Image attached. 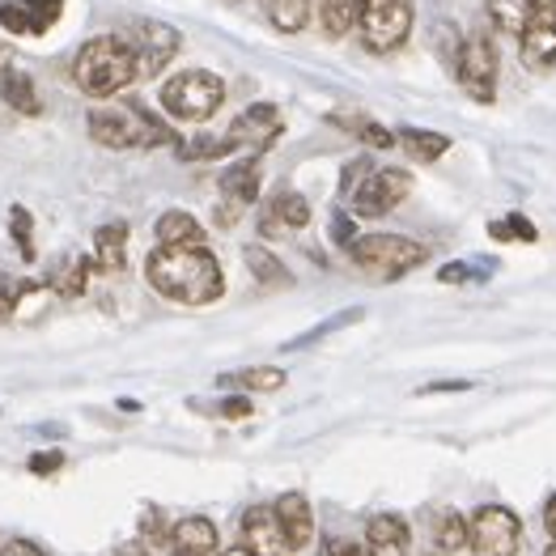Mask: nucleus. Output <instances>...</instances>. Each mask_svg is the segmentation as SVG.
Wrapping results in <instances>:
<instances>
[{
	"instance_id": "nucleus-1",
	"label": "nucleus",
	"mask_w": 556,
	"mask_h": 556,
	"mask_svg": "<svg viewBox=\"0 0 556 556\" xmlns=\"http://www.w3.org/2000/svg\"><path fill=\"white\" fill-rule=\"evenodd\" d=\"M144 280L179 306H208L226 293L222 260L208 251V242L204 247H153L144 260Z\"/></svg>"
},
{
	"instance_id": "nucleus-2",
	"label": "nucleus",
	"mask_w": 556,
	"mask_h": 556,
	"mask_svg": "<svg viewBox=\"0 0 556 556\" xmlns=\"http://www.w3.org/2000/svg\"><path fill=\"white\" fill-rule=\"evenodd\" d=\"M73 81L90 98H115L124 86L137 81V51L124 35H98L77 51Z\"/></svg>"
},
{
	"instance_id": "nucleus-3",
	"label": "nucleus",
	"mask_w": 556,
	"mask_h": 556,
	"mask_svg": "<svg viewBox=\"0 0 556 556\" xmlns=\"http://www.w3.org/2000/svg\"><path fill=\"white\" fill-rule=\"evenodd\" d=\"M86 124H90V137L98 144H106V149H157V144H175L170 128L157 124L137 102L93 106Z\"/></svg>"
},
{
	"instance_id": "nucleus-4",
	"label": "nucleus",
	"mask_w": 556,
	"mask_h": 556,
	"mask_svg": "<svg viewBox=\"0 0 556 556\" xmlns=\"http://www.w3.org/2000/svg\"><path fill=\"white\" fill-rule=\"evenodd\" d=\"M226 102V81L208 68H187L162 86V111L179 124H204Z\"/></svg>"
},
{
	"instance_id": "nucleus-5",
	"label": "nucleus",
	"mask_w": 556,
	"mask_h": 556,
	"mask_svg": "<svg viewBox=\"0 0 556 556\" xmlns=\"http://www.w3.org/2000/svg\"><path fill=\"white\" fill-rule=\"evenodd\" d=\"M357 35L374 55L400 51L413 35V0H362L357 4Z\"/></svg>"
},
{
	"instance_id": "nucleus-6",
	"label": "nucleus",
	"mask_w": 556,
	"mask_h": 556,
	"mask_svg": "<svg viewBox=\"0 0 556 556\" xmlns=\"http://www.w3.org/2000/svg\"><path fill=\"white\" fill-rule=\"evenodd\" d=\"M349 255L378 277H404V273H413L429 260V251L420 242L400 238V233H362V238L349 242Z\"/></svg>"
},
{
	"instance_id": "nucleus-7",
	"label": "nucleus",
	"mask_w": 556,
	"mask_h": 556,
	"mask_svg": "<svg viewBox=\"0 0 556 556\" xmlns=\"http://www.w3.org/2000/svg\"><path fill=\"white\" fill-rule=\"evenodd\" d=\"M497 43L489 30H476L459 43V60H455V73H459V86L467 98L476 102H493L497 98Z\"/></svg>"
},
{
	"instance_id": "nucleus-8",
	"label": "nucleus",
	"mask_w": 556,
	"mask_h": 556,
	"mask_svg": "<svg viewBox=\"0 0 556 556\" xmlns=\"http://www.w3.org/2000/svg\"><path fill=\"white\" fill-rule=\"evenodd\" d=\"M408 191H413V175L408 170L370 166L362 175V184H353V191H349V208H353V217H382L395 204H404Z\"/></svg>"
},
{
	"instance_id": "nucleus-9",
	"label": "nucleus",
	"mask_w": 556,
	"mask_h": 556,
	"mask_svg": "<svg viewBox=\"0 0 556 556\" xmlns=\"http://www.w3.org/2000/svg\"><path fill=\"white\" fill-rule=\"evenodd\" d=\"M467 522H471V548H476L480 556H514L518 553L522 527H518V514L514 510H506V506H480Z\"/></svg>"
},
{
	"instance_id": "nucleus-10",
	"label": "nucleus",
	"mask_w": 556,
	"mask_h": 556,
	"mask_svg": "<svg viewBox=\"0 0 556 556\" xmlns=\"http://www.w3.org/2000/svg\"><path fill=\"white\" fill-rule=\"evenodd\" d=\"M124 39L137 51V77H157L179 55V30L166 22H132Z\"/></svg>"
},
{
	"instance_id": "nucleus-11",
	"label": "nucleus",
	"mask_w": 556,
	"mask_h": 556,
	"mask_svg": "<svg viewBox=\"0 0 556 556\" xmlns=\"http://www.w3.org/2000/svg\"><path fill=\"white\" fill-rule=\"evenodd\" d=\"M518 55L531 73H544L556 64V0H540L531 22L518 35Z\"/></svg>"
},
{
	"instance_id": "nucleus-12",
	"label": "nucleus",
	"mask_w": 556,
	"mask_h": 556,
	"mask_svg": "<svg viewBox=\"0 0 556 556\" xmlns=\"http://www.w3.org/2000/svg\"><path fill=\"white\" fill-rule=\"evenodd\" d=\"M64 13V0H0V26L9 35H47Z\"/></svg>"
},
{
	"instance_id": "nucleus-13",
	"label": "nucleus",
	"mask_w": 556,
	"mask_h": 556,
	"mask_svg": "<svg viewBox=\"0 0 556 556\" xmlns=\"http://www.w3.org/2000/svg\"><path fill=\"white\" fill-rule=\"evenodd\" d=\"M242 548L255 556H285V535H280V522L273 506H251L242 514Z\"/></svg>"
},
{
	"instance_id": "nucleus-14",
	"label": "nucleus",
	"mask_w": 556,
	"mask_h": 556,
	"mask_svg": "<svg viewBox=\"0 0 556 556\" xmlns=\"http://www.w3.org/2000/svg\"><path fill=\"white\" fill-rule=\"evenodd\" d=\"M230 137L242 144V149H268L273 140L280 137V111L273 102H255V106H247L238 119H233Z\"/></svg>"
},
{
	"instance_id": "nucleus-15",
	"label": "nucleus",
	"mask_w": 556,
	"mask_h": 556,
	"mask_svg": "<svg viewBox=\"0 0 556 556\" xmlns=\"http://www.w3.org/2000/svg\"><path fill=\"white\" fill-rule=\"evenodd\" d=\"M302 226H311V204H306V195H298V191H277V195L260 208V230L268 233V238L302 230Z\"/></svg>"
},
{
	"instance_id": "nucleus-16",
	"label": "nucleus",
	"mask_w": 556,
	"mask_h": 556,
	"mask_svg": "<svg viewBox=\"0 0 556 556\" xmlns=\"http://www.w3.org/2000/svg\"><path fill=\"white\" fill-rule=\"evenodd\" d=\"M273 510H277L285 548H289V553H302V548L315 540V510H311V502H306L302 493H285Z\"/></svg>"
},
{
	"instance_id": "nucleus-17",
	"label": "nucleus",
	"mask_w": 556,
	"mask_h": 556,
	"mask_svg": "<svg viewBox=\"0 0 556 556\" xmlns=\"http://www.w3.org/2000/svg\"><path fill=\"white\" fill-rule=\"evenodd\" d=\"M366 548H370V556H408L413 531L400 514H374L366 522Z\"/></svg>"
},
{
	"instance_id": "nucleus-18",
	"label": "nucleus",
	"mask_w": 556,
	"mask_h": 556,
	"mask_svg": "<svg viewBox=\"0 0 556 556\" xmlns=\"http://www.w3.org/2000/svg\"><path fill=\"white\" fill-rule=\"evenodd\" d=\"M170 556H213L217 553V527L208 518H184L166 535Z\"/></svg>"
},
{
	"instance_id": "nucleus-19",
	"label": "nucleus",
	"mask_w": 556,
	"mask_h": 556,
	"mask_svg": "<svg viewBox=\"0 0 556 556\" xmlns=\"http://www.w3.org/2000/svg\"><path fill=\"white\" fill-rule=\"evenodd\" d=\"M260 179H264L260 157H238V162L226 166V175H222V191H226V200H233V204H255L260 200Z\"/></svg>"
},
{
	"instance_id": "nucleus-20",
	"label": "nucleus",
	"mask_w": 556,
	"mask_h": 556,
	"mask_svg": "<svg viewBox=\"0 0 556 556\" xmlns=\"http://www.w3.org/2000/svg\"><path fill=\"white\" fill-rule=\"evenodd\" d=\"M0 98L22 111V115H39L43 102H39V90H35V77L22 73V68H0Z\"/></svg>"
},
{
	"instance_id": "nucleus-21",
	"label": "nucleus",
	"mask_w": 556,
	"mask_h": 556,
	"mask_svg": "<svg viewBox=\"0 0 556 556\" xmlns=\"http://www.w3.org/2000/svg\"><path fill=\"white\" fill-rule=\"evenodd\" d=\"M157 247H204V226L191 213H162L157 217Z\"/></svg>"
},
{
	"instance_id": "nucleus-22",
	"label": "nucleus",
	"mask_w": 556,
	"mask_h": 556,
	"mask_svg": "<svg viewBox=\"0 0 556 556\" xmlns=\"http://www.w3.org/2000/svg\"><path fill=\"white\" fill-rule=\"evenodd\" d=\"M93 255H98V268L102 273H119L124 268V255H128V226L124 222H111L93 233Z\"/></svg>"
},
{
	"instance_id": "nucleus-23",
	"label": "nucleus",
	"mask_w": 556,
	"mask_h": 556,
	"mask_svg": "<svg viewBox=\"0 0 556 556\" xmlns=\"http://www.w3.org/2000/svg\"><path fill=\"white\" fill-rule=\"evenodd\" d=\"M433 544L442 553H464V548H471V522L459 510H442L433 522Z\"/></svg>"
},
{
	"instance_id": "nucleus-24",
	"label": "nucleus",
	"mask_w": 556,
	"mask_h": 556,
	"mask_svg": "<svg viewBox=\"0 0 556 556\" xmlns=\"http://www.w3.org/2000/svg\"><path fill=\"white\" fill-rule=\"evenodd\" d=\"M535 4L540 0H489V17H493V26L502 30V35H522V26L531 22V13H535Z\"/></svg>"
},
{
	"instance_id": "nucleus-25",
	"label": "nucleus",
	"mask_w": 556,
	"mask_h": 556,
	"mask_svg": "<svg viewBox=\"0 0 556 556\" xmlns=\"http://www.w3.org/2000/svg\"><path fill=\"white\" fill-rule=\"evenodd\" d=\"M395 140H400L404 153L417 157V162H438V157L451 149V137H442V132H425V128H400Z\"/></svg>"
},
{
	"instance_id": "nucleus-26",
	"label": "nucleus",
	"mask_w": 556,
	"mask_h": 556,
	"mask_svg": "<svg viewBox=\"0 0 556 556\" xmlns=\"http://www.w3.org/2000/svg\"><path fill=\"white\" fill-rule=\"evenodd\" d=\"M357 4L362 0H319V22L327 39H344L349 30H357Z\"/></svg>"
},
{
	"instance_id": "nucleus-27",
	"label": "nucleus",
	"mask_w": 556,
	"mask_h": 556,
	"mask_svg": "<svg viewBox=\"0 0 556 556\" xmlns=\"http://www.w3.org/2000/svg\"><path fill=\"white\" fill-rule=\"evenodd\" d=\"M86 285H90V260H81V255H68L51 268V289L64 293V298L86 293Z\"/></svg>"
},
{
	"instance_id": "nucleus-28",
	"label": "nucleus",
	"mask_w": 556,
	"mask_h": 556,
	"mask_svg": "<svg viewBox=\"0 0 556 556\" xmlns=\"http://www.w3.org/2000/svg\"><path fill=\"white\" fill-rule=\"evenodd\" d=\"M242 144L226 132V137H191L179 144V157L184 162H213V157H230V153H238Z\"/></svg>"
},
{
	"instance_id": "nucleus-29",
	"label": "nucleus",
	"mask_w": 556,
	"mask_h": 556,
	"mask_svg": "<svg viewBox=\"0 0 556 556\" xmlns=\"http://www.w3.org/2000/svg\"><path fill=\"white\" fill-rule=\"evenodd\" d=\"M268 22L280 35H298L311 22V0H268Z\"/></svg>"
},
{
	"instance_id": "nucleus-30",
	"label": "nucleus",
	"mask_w": 556,
	"mask_h": 556,
	"mask_svg": "<svg viewBox=\"0 0 556 556\" xmlns=\"http://www.w3.org/2000/svg\"><path fill=\"white\" fill-rule=\"evenodd\" d=\"M336 124H340L344 132H353L362 144H370V149H391V144H395V132H391V128H382L378 119H366V115H353V119L336 115Z\"/></svg>"
},
{
	"instance_id": "nucleus-31",
	"label": "nucleus",
	"mask_w": 556,
	"mask_h": 556,
	"mask_svg": "<svg viewBox=\"0 0 556 556\" xmlns=\"http://www.w3.org/2000/svg\"><path fill=\"white\" fill-rule=\"evenodd\" d=\"M230 382H238L251 395H273V391L285 387V370H277V366H247V370L233 374Z\"/></svg>"
},
{
	"instance_id": "nucleus-32",
	"label": "nucleus",
	"mask_w": 556,
	"mask_h": 556,
	"mask_svg": "<svg viewBox=\"0 0 556 556\" xmlns=\"http://www.w3.org/2000/svg\"><path fill=\"white\" fill-rule=\"evenodd\" d=\"M242 260H247L251 277L260 280V285H289V280H293V277H289V268H285V264H277V260H273L264 247H247V251H242Z\"/></svg>"
},
{
	"instance_id": "nucleus-33",
	"label": "nucleus",
	"mask_w": 556,
	"mask_h": 556,
	"mask_svg": "<svg viewBox=\"0 0 556 556\" xmlns=\"http://www.w3.org/2000/svg\"><path fill=\"white\" fill-rule=\"evenodd\" d=\"M489 233L497 238V242H535L540 238V230L522 217V213H510V217H502V222H493L489 226Z\"/></svg>"
},
{
	"instance_id": "nucleus-34",
	"label": "nucleus",
	"mask_w": 556,
	"mask_h": 556,
	"mask_svg": "<svg viewBox=\"0 0 556 556\" xmlns=\"http://www.w3.org/2000/svg\"><path fill=\"white\" fill-rule=\"evenodd\" d=\"M9 222H13L9 230H13V242L22 247V255H26V260H35V238H30V213H26V208H13V213H9Z\"/></svg>"
},
{
	"instance_id": "nucleus-35",
	"label": "nucleus",
	"mask_w": 556,
	"mask_h": 556,
	"mask_svg": "<svg viewBox=\"0 0 556 556\" xmlns=\"http://www.w3.org/2000/svg\"><path fill=\"white\" fill-rule=\"evenodd\" d=\"M22 293H26V285H17L13 277H0V324H4V319H13V311H17Z\"/></svg>"
},
{
	"instance_id": "nucleus-36",
	"label": "nucleus",
	"mask_w": 556,
	"mask_h": 556,
	"mask_svg": "<svg viewBox=\"0 0 556 556\" xmlns=\"http://www.w3.org/2000/svg\"><path fill=\"white\" fill-rule=\"evenodd\" d=\"M324 556H370V548L357 540H327Z\"/></svg>"
},
{
	"instance_id": "nucleus-37",
	"label": "nucleus",
	"mask_w": 556,
	"mask_h": 556,
	"mask_svg": "<svg viewBox=\"0 0 556 556\" xmlns=\"http://www.w3.org/2000/svg\"><path fill=\"white\" fill-rule=\"evenodd\" d=\"M0 556H47L35 540H9L4 548H0Z\"/></svg>"
},
{
	"instance_id": "nucleus-38",
	"label": "nucleus",
	"mask_w": 556,
	"mask_h": 556,
	"mask_svg": "<svg viewBox=\"0 0 556 556\" xmlns=\"http://www.w3.org/2000/svg\"><path fill=\"white\" fill-rule=\"evenodd\" d=\"M60 464H64V459H60L55 451H47V455H35V459H30V471H35V476H51V471H60Z\"/></svg>"
},
{
	"instance_id": "nucleus-39",
	"label": "nucleus",
	"mask_w": 556,
	"mask_h": 556,
	"mask_svg": "<svg viewBox=\"0 0 556 556\" xmlns=\"http://www.w3.org/2000/svg\"><path fill=\"white\" fill-rule=\"evenodd\" d=\"M438 277H442V280H476L480 273H471L467 264H446V268H442Z\"/></svg>"
},
{
	"instance_id": "nucleus-40",
	"label": "nucleus",
	"mask_w": 556,
	"mask_h": 556,
	"mask_svg": "<svg viewBox=\"0 0 556 556\" xmlns=\"http://www.w3.org/2000/svg\"><path fill=\"white\" fill-rule=\"evenodd\" d=\"M336 238H340L344 247L353 242V217H349V213H336Z\"/></svg>"
},
{
	"instance_id": "nucleus-41",
	"label": "nucleus",
	"mask_w": 556,
	"mask_h": 556,
	"mask_svg": "<svg viewBox=\"0 0 556 556\" xmlns=\"http://www.w3.org/2000/svg\"><path fill=\"white\" fill-rule=\"evenodd\" d=\"M222 413H226V417H247V413H251V400H226Z\"/></svg>"
},
{
	"instance_id": "nucleus-42",
	"label": "nucleus",
	"mask_w": 556,
	"mask_h": 556,
	"mask_svg": "<svg viewBox=\"0 0 556 556\" xmlns=\"http://www.w3.org/2000/svg\"><path fill=\"white\" fill-rule=\"evenodd\" d=\"M544 527H548V535H553L556 544V493L548 497V506H544Z\"/></svg>"
},
{
	"instance_id": "nucleus-43",
	"label": "nucleus",
	"mask_w": 556,
	"mask_h": 556,
	"mask_svg": "<svg viewBox=\"0 0 556 556\" xmlns=\"http://www.w3.org/2000/svg\"><path fill=\"white\" fill-rule=\"evenodd\" d=\"M222 556H255V553H247V548H230V553H222Z\"/></svg>"
},
{
	"instance_id": "nucleus-44",
	"label": "nucleus",
	"mask_w": 556,
	"mask_h": 556,
	"mask_svg": "<svg viewBox=\"0 0 556 556\" xmlns=\"http://www.w3.org/2000/svg\"><path fill=\"white\" fill-rule=\"evenodd\" d=\"M544 556H556V544H553V548H548V553H544Z\"/></svg>"
}]
</instances>
